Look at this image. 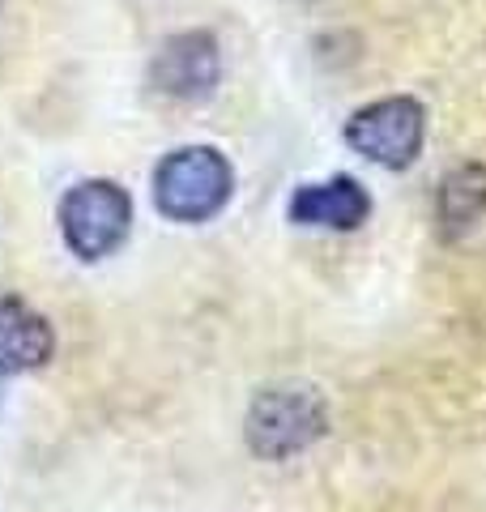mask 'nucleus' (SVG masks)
<instances>
[{"mask_svg": "<svg viewBox=\"0 0 486 512\" xmlns=\"http://www.w3.org/2000/svg\"><path fill=\"white\" fill-rule=\"evenodd\" d=\"M56 355L52 320L39 316L26 299L0 295V376L39 372Z\"/></svg>", "mask_w": 486, "mask_h": 512, "instance_id": "7", "label": "nucleus"}, {"mask_svg": "<svg viewBox=\"0 0 486 512\" xmlns=\"http://www.w3.org/2000/svg\"><path fill=\"white\" fill-rule=\"evenodd\" d=\"M286 214L295 227L316 231H359L371 214V197L354 175H333L324 184H299Z\"/></svg>", "mask_w": 486, "mask_h": 512, "instance_id": "6", "label": "nucleus"}, {"mask_svg": "<svg viewBox=\"0 0 486 512\" xmlns=\"http://www.w3.org/2000/svg\"><path fill=\"white\" fill-rule=\"evenodd\" d=\"M423 141H427V111L410 94L376 99L346 120V146L388 171L414 167L418 154H423Z\"/></svg>", "mask_w": 486, "mask_h": 512, "instance_id": "4", "label": "nucleus"}, {"mask_svg": "<svg viewBox=\"0 0 486 512\" xmlns=\"http://www.w3.org/2000/svg\"><path fill=\"white\" fill-rule=\"evenodd\" d=\"M329 431V406L307 384L261 389L243 419V440L261 461H290Z\"/></svg>", "mask_w": 486, "mask_h": 512, "instance_id": "2", "label": "nucleus"}, {"mask_svg": "<svg viewBox=\"0 0 486 512\" xmlns=\"http://www.w3.org/2000/svg\"><path fill=\"white\" fill-rule=\"evenodd\" d=\"M435 218H440L444 239H461L486 218V167L461 163L444 175L440 192H435Z\"/></svg>", "mask_w": 486, "mask_h": 512, "instance_id": "8", "label": "nucleus"}, {"mask_svg": "<svg viewBox=\"0 0 486 512\" xmlns=\"http://www.w3.org/2000/svg\"><path fill=\"white\" fill-rule=\"evenodd\" d=\"M222 82V52L209 30H184L158 47L150 64V86L175 103H201Z\"/></svg>", "mask_w": 486, "mask_h": 512, "instance_id": "5", "label": "nucleus"}, {"mask_svg": "<svg viewBox=\"0 0 486 512\" xmlns=\"http://www.w3.org/2000/svg\"><path fill=\"white\" fill-rule=\"evenodd\" d=\"M60 235L81 261H107L133 231V197L116 180H81L60 197Z\"/></svg>", "mask_w": 486, "mask_h": 512, "instance_id": "3", "label": "nucleus"}, {"mask_svg": "<svg viewBox=\"0 0 486 512\" xmlns=\"http://www.w3.org/2000/svg\"><path fill=\"white\" fill-rule=\"evenodd\" d=\"M235 192V171L214 146H180L154 167V205L162 218L197 227L226 210Z\"/></svg>", "mask_w": 486, "mask_h": 512, "instance_id": "1", "label": "nucleus"}]
</instances>
